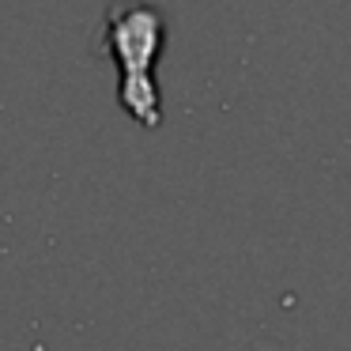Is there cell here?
Segmentation results:
<instances>
[{"mask_svg":"<svg viewBox=\"0 0 351 351\" xmlns=\"http://www.w3.org/2000/svg\"><path fill=\"white\" fill-rule=\"evenodd\" d=\"M167 46V19L147 0H125L106 12L102 49L117 64V102L144 129H159L162 102L155 84V61Z\"/></svg>","mask_w":351,"mask_h":351,"instance_id":"obj_1","label":"cell"}]
</instances>
